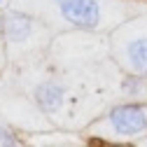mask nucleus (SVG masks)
Wrapping results in <instances>:
<instances>
[{
	"label": "nucleus",
	"mask_w": 147,
	"mask_h": 147,
	"mask_svg": "<svg viewBox=\"0 0 147 147\" xmlns=\"http://www.w3.org/2000/svg\"><path fill=\"white\" fill-rule=\"evenodd\" d=\"M121 91H124L126 98H142L147 94V82H145V77L128 72V75L121 80Z\"/></svg>",
	"instance_id": "6"
},
{
	"label": "nucleus",
	"mask_w": 147,
	"mask_h": 147,
	"mask_svg": "<svg viewBox=\"0 0 147 147\" xmlns=\"http://www.w3.org/2000/svg\"><path fill=\"white\" fill-rule=\"evenodd\" d=\"M112 0H14V7L42 19L49 28L65 26L75 30H98L110 21Z\"/></svg>",
	"instance_id": "1"
},
{
	"label": "nucleus",
	"mask_w": 147,
	"mask_h": 147,
	"mask_svg": "<svg viewBox=\"0 0 147 147\" xmlns=\"http://www.w3.org/2000/svg\"><path fill=\"white\" fill-rule=\"evenodd\" d=\"M30 98L35 103V107L40 110L42 115L56 117L65 110L68 103V86L56 80V77H42L40 82H35L30 89Z\"/></svg>",
	"instance_id": "4"
},
{
	"label": "nucleus",
	"mask_w": 147,
	"mask_h": 147,
	"mask_svg": "<svg viewBox=\"0 0 147 147\" xmlns=\"http://www.w3.org/2000/svg\"><path fill=\"white\" fill-rule=\"evenodd\" d=\"M0 145L3 147H12V145H19V133L5 121H0Z\"/></svg>",
	"instance_id": "7"
},
{
	"label": "nucleus",
	"mask_w": 147,
	"mask_h": 147,
	"mask_svg": "<svg viewBox=\"0 0 147 147\" xmlns=\"http://www.w3.org/2000/svg\"><path fill=\"white\" fill-rule=\"evenodd\" d=\"M51 28L38 19L35 14L19 9V7H5L3 12V40H5V54L9 61H28L38 51L45 49L49 42Z\"/></svg>",
	"instance_id": "2"
},
{
	"label": "nucleus",
	"mask_w": 147,
	"mask_h": 147,
	"mask_svg": "<svg viewBox=\"0 0 147 147\" xmlns=\"http://www.w3.org/2000/svg\"><path fill=\"white\" fill-rule=\"evenodd\" d=\"M119 61L128 72L147 80V33L145 30H136L121 40Z\"/></svg>",
	"instance_id": "5"
},
{
	"label": "nucleus",
	"mask_w": 147,
	"mask_h": 147,
	"mask_svg": "<svg viewBox=\"0 0 147 147\" xmlns=\"http://www.w3.org/2000/svg\"><path fill=\"white\" fill-rule=\"evenodd\" d=\"M7 61V54H5V40H3V12H0V70H3Z\"/></svg>",
	"instance_id": "8"
},
{
	"label": "nucleus",
	"mask_w": 147,
	"mask_h": 147,
	"mask_svg": "<svg viewBox=\"0 0 147 147\" xmlns=\"http://www.w3.org/2000/svg\"><path fill=\"white\" fill-rule=\"evenodd\" d=\"M103 131L105 136L119 138V140L147 136V105L124 103V105L112 107L107 117L103 119Z\"/></svg>",
	"instance_id": "3"
},
{
	"label": "nucleus",
	"mask_w": 147,
	"mask_h": 147,
	"mask_svg": "<svg viewBox=\"0 0 147 147\" xmlns=\"http://www.w3.org/2000/svg\"><path fill=\"white\" fill-rule=\"evenodd\" d=\"M5 7H9V0H0V12H3Z\"/></svg>",
	"instance_id": "9"
}]
</instances>
